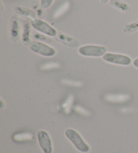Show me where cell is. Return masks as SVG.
I'll return each instance as SVG.
<instances>
[{
	"instance_id": "cell-10",
	"label": "cell",
	"mask_w": 138,
	"mask_h": 153,
	"mask_svg": "<svg viewBox=\"0 0 138 153\" xmlns=\"http://www.w3.org/2000/svg\"><path fill=\"white\" fill-rule=\"evenodd\" d=\"M10 37L14 42H16L20 38V27L17 20L14 19L10 24Z\"/></svg>"
},
{
	"instance_id": "cell-12",
	"label": "cell",
	"mask_w": 138,
	"mask_h": 153,
	"mask_svg": "<svg viewBox=\"0 0 138 153\" xmlns=\"http://www.w3.org/2000/svg\"><path fill=\"white\" fill-rule=\"evenodd\" d=\"M138 30V20L126 24L123 28V31L126 33H131Z\"/></svg>"
},
{
	"instance_id": "cell-15",
	"label": "cell",
	"mask_w": 138,
	"mask_h": 153,
	"mask_svg": "<svg viewBox=\"0 0 138 153\" xmlns=\"http://www.w3.org/2000/svg\"><path fill=\"white\" fill-rule=\"evenodd\" d=\"M133 64L135 67L138 69V58H136L133 62Z\"/></svg>"
},
{
	"instance_id": "cell-3",
	"label": "cell",
	"mask_w": 138,
	"mask_h": 153,
	"mask_svg": "<svg viewBox=\"0 0 138 153\" xmlns=\"http://www.w3.org/2000/svg\"><path fill=\"white\" fill-rule=\"evenodd\" d=\"M30 49L34 53L46 57H51L56 54V51L54 48L39 41H34L30 43Z\"/></svg>"
},
{
	"instance_id": "cell-16",
	"label": "cell",
	"mask_w": 138,
	"mask_h": 153,
	"mask_svg": "<svg viewBox=\"0 0 138 153\" xmlns=\"http://www.w3.org/2000/svg\"><path fill=\"white\" fill-rule=\"evenodd\" d=\"M100 2L102 3V4H106V3H108V1H109L110 0H100Z\"/></svg>"
},
{
	"instance_id": "cell-5",
	"label": "cell",
	"mask_w": 138,
	"mask_h": 153,
	"mask_svg": "<svg viewBox=\"0 0 138 153\" xmlns=\"http://www.w3.org/2000/svg\"><path fill=\"white\" fill-rule=\"evenodd\" d=\"M103 59L109 63L122 65V66H128L131 63V59L130 57L121 54L106 53L103 56Z\"/></svg>"
},
{
	"instance_id": "cell-1",
	"label": "cell",
	"mask_w": 138,
	"mask_h": 153,
	"mask_svg": "<svg viewBox=\"0 0 138 153\" xmlns=\"http://www.w3.org/2000/svg\"><path fill=\"white\" fill-rule=\"evenodd\" d=\"M65 134L68 140L74 144V146L79 151L84 153L90 151V146L83 140V138L77 131L71 128H68L65 130Z\"/></svg>"
},
{
	"instance_id": "cell-6",
	"label": "cell",
	"mask_w": 138,
	"mask_h": 153,
	"mask_svg": "<svg viewBox=\"0 0 138 153\" xmlns=\"http://www.w3.org/2000/svg\"><path fill=\"white\" fill-rule=\"evenodd\" d=\"M37 138L38 144L43 151L45 153H52V141L49 134L45 130L38 131L37 132Z\"/></svg>"
},
{
	"instance_id": "cell-11",
	"label": "cell",
	"mask_w": 138,
	"mask_h": 153,
	"mask_svg": "<svg viewBox=\"0 0 138 153\" xmlns=\"http://www.w3.org/2000/svg\"><path fill=\"white\" fill-rule=\"evenodd\" d=\"M22 40L24 45H30V24L28 22H24L23 25V32L22 35Z\"/></svg>"
},
{
	"instance_id": "cell-8",
	"label": "cell",
	"mask_w": 138,
	"mask_h": 153,
	"mask_svg": "<svg viewBox=\"0 0 138 153\" xmlns=\"http://www.w3.org/2000/svg\"><path fill=\"white\" fill-rule=\"evenodd\" d=\"M110 4L121 12L129 13L131 12V7L128 3L121 0H110Z\"/></svg>"
},
{
	"instance_id": "cell-2",
	"label": "cell",
	"mask_w": 138,
	"mask_h": 153,
	"mask_svg": "<svg viewBox=\"0 0 138 153\" xmlns=\"http://www.w3.org/2000/svg\"><path fill=\"white\" fill-rule=\"evenodd\" d=\"M79 53L82 56L88 57L103 56L107 53L106 46L94 45H87L80 47Z\"/></svg>"
},
{
	"instance_id": "cell-13",
	"label": "cell",
	"mask_w": 138,
	"mask_h": 153,
	"mask_svg": "<svg viewBox=\"0 0 138 153\" xmlns=\"http://www.w3.org/2000/svg\"><path fill=\"white\" fill-rule=\"evenodd\" d=\"M54 0H40V5L44 9H46L51 6Z\"/></svg>"
},
{
	"instance_id": "cell-9",
	"label": "cell",
	"mask_w": 138,
	"mask_h": 153,
	"mask_svg": "<svg viewBox=\"0 0 138 153\" xmlns=\"http://www.w3.org/2000/svg\"><path fill=\"white\" fill-rule=\"evenodd\" d=\"M15 11L16 13H18V15L26 18L30 19L31 20L37 18V14H36V13L33 10L29 9V8L16 6L15 7Z\"/></svg>"
},
{
	"instance_id": "cell-14",
	"label": "cell",
	"mask_w": 138,
	"mask_h": 153,
	"mask_svg": "<svg viewBox=\"0 0 138 153\" xmlns=\"http://www.w3.org/2000/svg\"><path fill=\"white\" fill-rule=\"evenodd\" d=\"M34 38L37 40H46V36H43V35H42V34H38V33H36L34 34Z\"/></svg>"
},
{
	"instance_id": "cell-7",
	"label": "cell",
	"mask_w": 138,
	"mask_h": 153,
	"mask_svg": "<svg viewBox=\"0 0 138 153\" xmlns=\"http://www.w3.org/2000/svg\"><path fill=\"white\" fill-rule=\"evenodd\" d=\"M55 39L65 45L71 46V47H76L79 45L78 41L76 38L69 36L68 34L62 33V32L57 34V36H55Z\"/></svg>"
},
{
	"instance_id": "cell-4",
	"label": "cell",
	"mask_w": 138,
	"mask_h": 153,
	"mask_svg": "<svg viewBox=\"0 0 138 153\" xmlns=\"http://www.w3.org/2000/svg\"><path fill=\"white\" fill-rule=\"evenodd\" d=\"M31 26L36 30L40 32V33L46 35L51 37H55L57 35V32L53 26L47 22L43 21L40 19L36 18L34 20H31Z\"/></svg>"
}]
</instances>
